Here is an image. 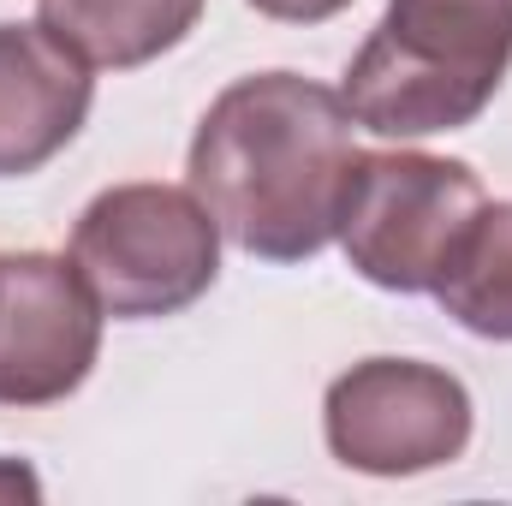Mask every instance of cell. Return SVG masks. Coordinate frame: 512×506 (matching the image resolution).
<instances>
[{
  "label": "cell",
  "instance_id": "277c9868",
  "mask_svg": "<svg viewBox=\"0 0 512 506\" xmlns=\"http://www.w3.org/2000/svg\"><path fill=\"white\" fill-rule=\"evenodd\" d=\"M483 203V179L465 161L376 149L352 161L340 245L352 268L382 292H435Z\"/></svg>",
  "mask_w": 512,
  "mask_h": 506
},
{
  "label": "cell",
  "instance_id": "3957f363",
  "mask_svg": "<svg viewBox=\"0 0 512 506\" xmlns=\"http://www.w3.org/2000/svg\"><path fill=\"white\" fill-rule=\"evenodd\" d=\"M72 268L114 322L179 316L221 274V221L197 191L114 185L78 215Z\"/></svg>",
  "mask_w": 512,
  "mask_h": 506
},
{
  "label": "cell",
  "instance_id": "5b68a950",
  "mask_svg": "<svg viewBox=\"0 0 512 506\" xmlns=\"http://www.w3.org/2000/svg\"><path fill=\"white\" fill-rule=\"evenodd\" d=\"M322 429L346 471L417 477L465 453L471 393L459 376L417 358H364L328 387Z\"/></svg>",
  "mask_w": 512,
  "mask_h": 506
},
{
  "label": "cell",
  "instance_id": "52a82bcc",
  "mask_svg": "<svg viewBox=\"0 0 512 506\" xmlns=\"http://www.w3.org/2000/svg\"><path fill=\"white\" fill-rule=\"evenodd\" d=\"M96 78L42 18L0 24V179L48 167L90 120Z\"/></svg>",
  "mask_w": 512,
  "mask_h": 506
},
{
  "label": "cell",
  "instance_id": "9c48e42d",
  "mask_svg": "<svg viewBox=\"0 0 512 506\" xmlns=\"http://www.w3.org/2000/svg\"><path fill=\"white\" fill-rule=\"evenodd\" d=\"M435 298L459 328H471L483 340H512V203L477 209Z\"/></svg>",
  "mask_w": 512,
  "mask_h": 506
},
{
  "label": "cell",
  "instance_id": "ba28073f",
  "mask_svg": "<svg viewBox=\"0 0 512 506\" xmlns=\"http://www.w3.org/2000/svg\"><path fill=\"white\" fill-rule=\"evenodd\" d=\"M203 0H42V24L90 66H149L191 36Z\"/></svg>",
  "mask_w": 512,
  "mask_h": 506
},
{
  "label": "cell",
  "instance_id": "7a4b0ae2",
  "mask_svg": "<svg viewBox=\"0 0 512 506\" xmlns=\"http://www.w3.org/2000/svg\"><path fill=\"white\" fill-rule=\"evenodd\" d=\"M512 66V0H387L346 72L352 120L382 137L471 126Z\"/></svg>",
  "mask_w": 512,
  "mask_h": 506
},
{
  "label": "cell",
  "instance_id": "8992f818",
  "mask_svg": "<svg viewBox=\"0 0 512 506\" xmlns=\"http://www.w3.org/2000/svg\"><path fill=\"white\" fill-rule=\"evenodd\" d=\"M102 352V304L72 256H0V405H54L78 393Z\"/></svg>",
  "mask_w": 512,
  "mask_h": 506
},
{
  "label": "cell",
  "instance_id": "8fae6325",
  "mask_svg": "<svg viewBox=\"0 0 512 506\" xmlns=\"http://www.w3.org/2000/svg\"><path fill=\"white\" fill-rule=\"evenodd\" d=\"M36 495H42L36 471L18 465V459H0V501H36Z\"/></svg>",
  "mask_w": 512,
  "mask_h": 506
},
{
  "label": "cell",
  "instance_id": "6da1fadb",
  "mask_svg": "<svg viewBox=\"0 0 512 506\" xmlns=\"http://www.w3.org/2000/svg\"><path fill=\"white\" fill-rule=\"evenodd\" d=\"M352 108L298 72H256L221 90L191 137V191L221 233L262 262H304L340 239L352 179Z\"/></svg>",
  "mask_w": 512,
  "mask_h": 506
},
{
  "label": "cell",
  "instance_id": "30bf717a",
  "mask_svg": "<svg viewBox=\"0 0 512 506\" xmlns=\"http://www.w3.org/2000/svg\"><path fill=\"white\" fill-rule=\"evenodd\" d=\"M262 18H280V24H322L334 12H346L352 0H251Z\"/></svg>",
  "mask_w": 512,
  "mask_h": 506
}]
</instances>
